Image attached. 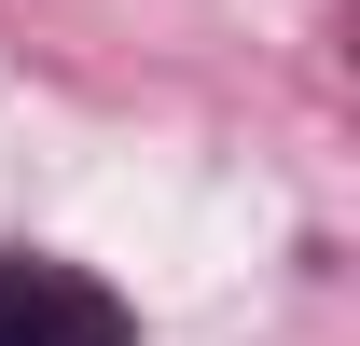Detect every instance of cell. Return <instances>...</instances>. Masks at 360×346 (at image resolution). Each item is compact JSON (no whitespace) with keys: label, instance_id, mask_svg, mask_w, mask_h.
I'll return each mask as SVG.
<instances>
[{"label":"cell","instance_id":"cell-1","mask_svg":"<svg viewBox=\"0 0 360 346\" xmlns=\"http://www.w3.org/2000/svg\"><path fill=\"white\" fill-rule=\"evenodd\" d=\"M0 346H139V319L97 291L84 263H42V250H0Z\"/></svg>","mask_w":360,"mask_h":346}]
</instances>
